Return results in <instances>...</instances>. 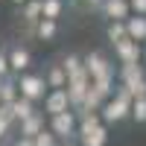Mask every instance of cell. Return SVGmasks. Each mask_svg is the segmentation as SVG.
<instances>
[{
	"label": "cell",
	"instance_id": "27",
	"mask_svg": "<svg viewBox=\"0 0 146 146\" xmlns=\"http://www.w3.org/2000/svg\"><path fill=\"white\" fill-rule=\"evenodd\" d=\"M82 3H85V6H91V9H100V6H102V0H82Z\"/></svg>",
	"mask_w": 146,
	"mask_h": 146
},
{
	"label": "cell",
	"instance_id": "15",
	"mask_svg": "<svg viewBox=\"0 0 146 146\" xmlns=\"http://www.w3.org/2000/svg\"><path fill=\"white\" fill-rule=\"evenodd\" d=\"M58 35V21H50V18H41L35 23V38L38 41H53Z\"/></svg>",
	"mask_w": 146,
	"mask_h": 146
},
{
	"label": "cell",
	"instance_id": "20",
	"mask_svg": "<svg viewBox=\"0 0 146 146\" xmlns=\"http://www.w3.org/2000/svg\"><path fill=\"white\" fill-rule=\"evenodd\" d=\"M129 117L135 120V123H146V96L131 100V111H129Z\"/></svg>",
	"mask_w": 146,
	"mask_h": 146
},
{
	"label": "cell",
	"instance_id": "23",
	"mask_svg": "<svg viewBox=\"0 0 146 146\" xmlns=\"http://www.w3.org/2000/svg\"><path fill=\"white\" fill-rule=\"evenodd\" d=\"M12 126H15V120L6 117V114H0V140H6L12 135Z\"/></svg>",
	"mask_w": 146,
	"mask_h": 146
},
{
	"label": "cell",
	"instance_id": "3",
	"mask_svg": "<svg viewBox=\"0 0 146 146\" xmlns=\"http://www.w3.org/2000/svg\"><path fill=\"white\" fill-rule=\"evenodd\" d=\"M70 108V100H67V91L64 88H50L44 94V114H62Z\"/></svg>",
	"mask_w": 146,
	"mask_h": 146
},
{
	"label": "cell",
	"instance_id": "4",
	"mask_svg": "<svg viewBox=\"0 0 146 146\" xmlns=\"http://www.w3.org/2000/svg\"><path fill=\"white\" fill-rule=\"evenodd\" d=\"M6 53H9V70H12V76H18V73L32 67V53L27 50V47L15 44V47H9Z\"/></svg>",
	"mask_w": 146,
	"mask_h": 146
},
{
	"label": "cell",
	"instance_id": "21",
	"mask_svg": "<svg viewBox=\"0 0 146 146\" xmlns=\"http://www.w3.org/2000/svg\"><path fill=\"white\" fill-rule=\"evenodd\" d=\"M62 70L67 73V76L79 73V70H82V56H73V53H70V56H64V58H62Z\"/></svg>",
	"mask_w": 146,
	"mask_h": 146
},
{
	"label": "cell",
	"instance_id": "8",
	"mask_svg": "<svg viewBox=\"0 0 146 146\" xmlns=\"http://www.w3.org/2000/svg\"><path fill=\"white\" fill-rule=\"evenodd\" d=\"M100 12H102V18H108V21H126L131 15L129 0H102Z\"/></svg>",
	"mask_w": 146,
	"mask_h": 146
},
{
	"label": "cell",
	"instance_id": "24",
	"mask_svg": "<svg viewBox=\"0 0 146 146\" xmlns=\"http://www.w3.org/2000/svg\"><path fill=\"white\" fill-rule=\"evenodd\" d=\"M6 76H12V70H9V53L0 47V79H6Z\"/></svg>",
	"mask_w": 146,
	"mask_h": 146
},
{
	"label": "cell",
	"instance_id": "1",
	"mask_svg": "<svg viewBox=\"0 0 146 146\" xmlns=\"http://www.w3.org/2000/svg\"><path fill=\"white\" fill-rule=\"evenodd\" d=\"M15 82H18V96H27V100H32V102L44 100V94L50 91V88H47V82H44V76H38V73H29V70L18 73Z\"/></svg>",
	"mask_w": 146,
	"mask_h": 146
},
{
	"label": "cell",
	"instance_id": "2",
	"mask_svg": "<svg viewBox=\"0 0 146 146\" xmlns=\"http://www.w3.org/2000/svg\"><path fill=\"white\" fill-rule=\"evenodd\" d=\"M47 129H50L56 137L67 140L70 135H76V111H73V108H67V111H62V114H53Z\"/></svg>",
	"mask_w": 146,
	"mask_h": 146
},
{
	"label": "cell",
	"instance_id": "11",
	"mask_svg": "<svg viewBox=\"0 0 146 146\" xmlns=\"http://www.w3.org/2000/svg\"><path fill=\"white\" fill-rule=\"evenodd\" d=\"M140 79H146V64H140V62H135V64H120V82H123V85H135Z\"/></svg>",
	"mask_w": 146,
	"mask_h": 146
},
{
	"label": "cell",
	"instance_id": "29",
	"mask_svg": "<svg viewBox=\"0 0 146 146\" xmlns=\"http://www.w3.org/2000/svg\"><path fill=\"white\" fill-rule=\"evenodd\" d=\"M62 146H76V143H67V140H64V143H62Z\"/></svg>",
	"mask_w": 146,
	"mask_h": 146
},
{
	"label": "cell",
	"instance_id": "25",
	"mask_svg": "<svg viewBox=\"0 0 146 146\" xmlns=\"http://www.w3.org/2000/svg\"><path fill=\"white\" fill-rule=\"evenodd\" d=\"M131 15H146V0H129Z\"/></svg>",
	"mask_w": 146,
	"mask_h": 146
},
{
	"label": "cell",
	"instance_id": "28",
	"mask_svg": "<svg viewBox=\"0 0 146 146\" xmlns=\"http://www.w3.org/2000/svg\"><path fill=\"white\" fill-rule=\"evenodd\" d=\"M9 3H12V6H23V3H27V0H9Z\"/></svg>",
	"mask_w": 146,
	"mask_h": 146
},
{
	"label": "cell",
	"instance_id": "6",
	"mask_svg": "<svg viewBox=\"0 0 146 146\" xmlns=\"http://www.w3.org/2000/svg\"><path fill=\"white\" fill-rule=\"evenodd\" d=\"M82 67H85V73H88L91 79L105 76V73H111V70H114L111 62H108L102 53H88V56H82Z\"/></svg>",
	"mask_w": 146,
	"mask_h": 146
},
{
	"label": "cell",
	"instance_id": "9",
	"mask_svg": "<svg viewBox=\"0 0 146 146\" xmlns=\"http://www.w3.org/2000/svg\"><path fill=\"white\" fill-rule=\"evenodd\" d=\"M126 38H131V41H146V15H129L126 21Z\"/></svg>",
	"mask_w": 146,
	"mask_h": 146
},
{
	"label": "cell",
	"instance_id": "12",
	"mask_svg": "<svg viewBox=\"0 0 146 146\" xmlns=\"http://www.w3.org/2000/svg\"><path fill=\"white\" fill-rule=\"evenodd\" d=\"M79 137H82V146H105L108 143V129H105V123H100L88 131H82Z\"/></svg>",
	"mask_w": 146,
	"mask_h": 146
},
{
	"label": "cell",
	"instance_id": "16",
	"mask_svg": "<svg viewBox=\"0 0 146 146\" xmlns=\"http://www.w3.org/2000/svg\"><path fill=\"white\" fill-rule=\"evenodd\" d=\"M12 100H18V82L15 76H6L0 79V105H9Z\"/></svg>",
	"mask_w": 146,
	"mask_h": 146
},
{
	"label": "cell",
	"instance_id": "22",
	"mask_svg": "<svg viewBox=\"0 0 146 146\" xmlns=\"http://www.w3.org/2000/svg\"><path fill=\"white\" fill-rule=\"evenodd\" d=\"M32 143H35V146H58V137H56L53 131H50V129L44 126V129L38 131V135L32 137Z\"/></svg>",
	"mask_w": 146,
	"mask_h": 146
},
{
	"label": "cell",
	"instance_id": "5",
	"mask_svg": "<svg viewBox=\"0 0 146 146\" xmlns=\"http://www.w3.org/2000/svg\"><path fill=\"white\" fill-rule=\"evenodd\" d=\"M114 53L120 58V64H135V62H140L143 47L137 41H131V38H123V41H114Z\"/></svg>",
	"mask_w": 146,
	"mask_h": 146
},
{
	"label": "cell",
	"instance_id": "18",
	"mask_svg": "<svg viewBox=\"0 0 146 146\" xmlns=\"http://www.w3.org/2000/svg\"><path fill=\"white\" fill-rule=\"evenodd\" d=\"M62 12H64V0H41V18L58 21Z\"/></svg>",
	"mask_w": 146,
	"mask_h": 146
},
{
	"label": "cell",
	"instance_id": "26",
	"mask_svg": "<svg viewBox=\"0 0 146 146\" xmlns=\"http://www.w3.org/2000/svg\"><path fill=\"white\" fill-rule=\"evenodd\" d=\"M12 146H35V143H32V137H15Z\"/></svg>",
	"mask_w": 146,
	"mask_h": 146
},
{
	"label": "cell",
	"instance_id": "7",
	"mask_svg": "<svg viewBox=\"0 0 146 146\" xmlns=\"http://www.w3.org/2000/svg\"><path fill=\"white\" fill-rule=\"evenodd\" d=\"M21 12V23H27V32L35 35V23L41 21V0H27L23 6H18Z\"/></svg>",
	"mask_w": 146,
	"mask_h": 146
},
{
	"label": "cell",
	"instance_id": "17",
	"mask_svg": "<svg viewBox=\"0 0 146 146\" xmlns=\"http://www.w3.org/2000/svg\"><path fill=\"white\" fill-rule=\"evenodd\" d=\"M44 82H47V88H64L67 85V73L62 70V64H53L50 70H47Z\"/></svg>",
	"mask_w": 146,
	"mask_h": 146
},
{
	"label": "cell",
	"instance_id": "13",
	"mask_svg": "<svg viewBox=\"0 0 146 146\" xmlns=\"http://www.w3.org/2000/svg\"><path fill=\"white\" fill-rule=\"evenodd\" d=\"M102 102H105V96H102V94H100V91H96L94 85H91V88H88V94L82 96V105L76 108V111H79V114H88V111H100V108H102Z\"/></svg>",
	"mask_w": 146,
	"mask_h": 146
},
{
	"label": "cell",
	"instance_id": "14",
	"mask_svg": "<svg viewBox=\"0 0 146 146\" xmlns=\"http://www.w3.org/2000/svg\"><path fill=\"white\" fill-rule=\"evenodd\" d=\"M9 111H12V120H15V123H21L23 117H29V114L35 111V102L27 100V96H18V100L9 102Z\"/></svg>",
	"mask_w": 146,
	"mask_h": 146
},
{
	"label": "cell",
	"instance_id": "19",
	"mask_svg": "<svg viewBox=\"0 0 146 146\" xmlns=\"http://www.w3.org/2000/svg\"><path fill=\"white\" fill-rule=\"evenodd\" d=\"M105 35H108V41H123L126 38V23L123 21H108V29H105Z\"/></svg>",
	"mask_w": 146,
	"mask_h": 146
},
{
	"label": "cell",
	"instance_id": "10",
	"mask_svg": "<svg viewBox=\"0 0 146 146\" xmlns=\"http://www.w3.org/2000/svg\"><path fill=\"white\" fill-rule=\"evenodd\" d=\"M41 129H44V114L41 111H32L29 117H23L21 123H18V135L21 137H35Z\"/></svg>",
	"mask_w": 146,
	"mask_h": 146
}]
</instances>
